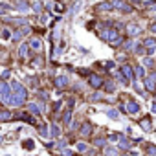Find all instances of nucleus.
<instances>
[{"instance_id":"30","label":"nucleus","mask_w":156,"mask_h":156,"mask_svg":"<svg viewBox=\"0 0 156 156\" xmlns=\"http://www.w3.org/2000/svg\"><path fill=\"white\" fill-rule=\"evenodd\" d=\"M96 145H97V147H105L107 140H105V138H97V140H96Z\"/></svg>"},{"instance_id":"28","label":"nucleus","mask_w":156,"mask_h":156,"mask_svg":"<svg viewBox=\"0 0 156 156\" xmlns=\"http://www.w3.org/2000/svg\"><path fill=\"white\" fill-rule=\"evenodd\" d=\"M152 62H154V61H152L151 57H145V59H143V66H145V68H152Z\"/></svg>"},{"instance_id":"1","label":"nucleus","mask_w":156,"mask_h":156,"mask_svg":"<svg viewBox=\"0 0 156 156\" xmlns=\"http://www.w3.org/2000/svg\"><path fill=\"white\" fill-rule=\"evenodd\" d=\"M11 94L13 96H17V97H20V99H24L26 101V97H28V90H26V86L22 85V83H18V81H13L11 83Z\"/></svg>"},{"instance_id":"5","label":"nucleus","mask_w":156,"mask_h":156,"mask_svg":"<svg viewBox=\"0 0 156 156\" xmlns=\"http://www.w3.org/2000/svg\"><path fill=\"white\" fill-rule=\"evenodd\" d=\"M119 72H121V75H123V77H127V79H132V81L136 79V77H134V68H132L130 64H123Z\"/></svg>"},{"instance_id":"18","label":"nucleus","mask_w":156,"mask_h":156,"mask_svg":"<svg viewBox=\"0 0 156 156\" xmlns=\"http://www.w3.org/2000/svg\"><path fill=\"white\" fill-rule=\"evenodd\" d=\"M50 136H53V138H59V136H61V127H59L57 123L51 125V132H50Z\"/></svg>"},{"instance_id":"12","label":"nucleus","mask_w":156,"mask_h":156,"mask_svg":"<svg viewBox=\"0 0 156 156\" xmlns=\"http://www.w3.org/2000/svg\"><path fill=\"white\" fill-rule=\"evenodd\" d=\"M28 108H29V112H31V114H35V116H40V112H42V107L37 105V103H29Z\"/></svg>"},{"instance_id":"33","label":"nucleus","mask_w":156,"mask_h":156,"mask_svg":"<svg viewBox=\"0 0 156 156\" xmlns=\"http://www.w3.org/2000/svg\"><path fill=\"white\" fill-rule=\"evenodd\" d=\"M149 29H151V33H154V35H156V22H152Z\"/></svg>"},{"instance_id":"19","label":"nucleus","mask_w":156,"mask_h":156,"mask_svg":"<svg viewBox=\"0 0 156 156\" xmlns=\"http://www.w3.org/2000/svg\"><path fill=\"white\" fill-rule=\"evenodd\" d=\"M121 46H123V50H134L138 46V42H136V40H127V42H123Z\"/></svg>"},{"instance_id":"25","label":"nucleus","mask_w":156,"mask_h":156,"mask_svg":"<svg viewBox=\"0 0 156 156\" xmlns=\"http://www.w3.org/2000/svg\"><path fill=\"white\" fill-rule=\"evenodd\" d=\"M77 151H79V152H86V151H88V145H86L85 141H79V143H77Z\"/></svg>"},{"instance_id":"17","label":"nucleus","mask_w":156,"mask_h":156,"mask_svg":"<svg viewBox=\"0 0 156 156\" xmlns=\"http://www.w3.org/2000/svg\"><path fill=\"white\" fill-rule=\"evenodd\" d=\"M13 118V114L9 110H0V121H9Z\"/></svg>"},{"instance_id":"41","label":"nucleus","mask_w":156,"mask_h":156,"mask_svg":"<svg viewBox=\"0 0 156 156\" xmlns=\"http://www.w3.org/2000/svg\"><path fill=\"white\" fill-rule=\"evenodd\" d=\"M0 33H2V28H0Z\"/></svg>"},{"instance_id":"43","label":"nucleus","mask_w":156,"mask_h":156,"mask_svg":"<svg viewBox=\"0 0 156 156\" xmlns=\"http://www.w3.org/2000/svg\"><path fill=\"white\" fill-rule=\"evenodd\" d=\"M0 140H2V138H0Z\"/></svg>"},{"instance_id":"8","label":"nucleus","mask_w":156,"mask_h":156,"mask_svg":"<svg viewBox=\"0 0 156 156\" xmlns=\"http://www.w3.org/2000/svg\"><path fill=\"white\" fill-rule=\"evenodd\" d=\"M68 83H70V79H68L66 75H57V77H55V86H57V88L68 86Z\"/></svg>"},{"instance_id":"4","label":"nucleus","mask_w":156,"mask_h":156,"mask_svg":"<svg viewBox=\"0 0 156 156\" xmlns=\"http://www.w3.org/2000/svg\"><path fill=\"white\" fill-rule=\"evenodd\" d=\"M145 88H147L149 92L156 90V74H151V75L145 77Z\"/></svg>"},{"instance_id":"35","label":"nucleus","mask_w":156,"mask_h":156,"mask_svg":"<svg viewBox=\"0 0 156 156\" xmlns=\"http://www.w3.org/2000/svg\"><path fill=\"white\" fill-rule=\"evenodd\" d=\"M107 90H108V92L114 90V85H112V83H107Z\"/></svg>"},{"instance_id":"34","label":"nucleus","mask_w":156,"mask_h":156,"mask_svg":"<svg viewBox=\"0 0 156 156\" xmlns=\"http://www.w3.org/2000/svg\"><path fill=\"white\" fill-rule=\"evenodd\" d=\"M40 22L46 24V22H48V15H40Z\"/></svg>"},{"instance_id":"31","label":"nucleus","mask_w":156,"mask_h":156,"mask_svg":"<svg viewBox=\"0 0 156 156\" xmlns=\"http://www.w3.org/2000/svg\"><path fill=\"white\" fill-rule=\"evenodd\" d=\"M24 147H26V149H33L35 145H33V141H31V140H26V141H24Z\"/></svg>"},{"instance_id":"27","label":"nucleus","mask_w":156,"mask_h":156,"mask_svg":"<svg viewBox=\"0 0 156 156\" xmlns=\"http://www.w3.org/2000/svg\"><path fill=\"white\" fill-rule=\"evenodd\" d=\"M70 119H72V112L66 110L64 114H62V123H70Z\"/></svg>"},{"instance_id":"24","label":"nucleus","mask_w":156,"mask_h":156,"mask_svg":"<svg viewBox=\"0 0 156 156\" xmlns=\"http://www.w3.org/2000/svg\"><path fill=\"white\" fill-rule=\"evenodd\" d=\"M31 7H33V11H37V13H40V11H42V2H39V0H37V2H33V4H31Z\"/></svg>"},{"instance_id":"9","label":"nucleus","mask_w":156,"mask_h":156,"mask_svg":"<svg viewBox=\"0 0 156 156\" xmlns=\"http://www.w3.org/2000/svg\"><path fill=\"white\" fill-rule=\"evenodd\" d=\"M9 94H11V85H7L6 81H2L0 83V96L6 97V96H9Z\"/></svg>"},{"instance_id":"11","label":"nucleus","mask_w":156,"mask_h":156,"mask_svg":"<svg viewBox=\"0 0 156 156\" xmlns=\"http://www.w3.org/2000/svg\"><path fill=\"white\" fill-rule=\"evenodd\" d=\"M29 46L33 48L35 51H40V48H42V40L37 39V37H33V39H29Z\"/></svg>"},{"instance_id":"32","label":"nucleus","mask_w":156,"mask_h":156,"mask_svg":"<svg viewBox=\"0 0 156 156\" xmlns=\"http://www.w3.org/2000/svg\"><path fill=\"white\" fill-rule=\"evenodd\" d=\"M9 74H11V72H9V70H4V72H2V74H0V77H2V79L6 81V79L9 77Z\"/></svg>"},{"instance_id":"23","label":"nucleus","mask_w":156,"mask_h":156,"mask_svg":"<svg viewBox=\"0 0 156 156\" xmlns=\"http://www.w3.org/2000/svg\"><path fill=\"white\" fill-rule=\"evenodd\" d=\"M13 22H15V26H20V28H22V26H28V20H26L24 17H18L17 20H13Z\"/></svg>"},{"instance_id":"40","label":"nucleus","mask_w":156,"mask_h":156,"mask_svg":"<svg viewBox=\"0 0 156 156\" xmlns=\"http://www.w3.org/2000/svg\"><path fill=\"white\" fill-rule=\"evenodd\" d=\"M97 156H105V154H97Z\"/></svg>"},{"instance_id":"20","label":"nucleus","mask_w":156,"mask_h":156,"mask_svg":"<svg viewBox=\"0 0 156 156\" xmlns=\"http://www.w3.org/2000/svg\"><path fill=\"white\" fill-rule=\"evenodd\" d=\"M105 156H119V151L116 147H107L105 149Z\"/></svg>"},{"instance_id":"16","label":"nucleus","mask_w":156,"mask_h":156,"mask_svg":"<svg viewBox=\"0 0 156 156\" xmlns=\"http://www.w3.org/2000/svg\"><path fill=\"white\" fill-rule=\"evenodd\" d=\"M140 125H141L143 130H151V129H152V121H151V118H143V119L140 121Z\"/></svg>"},{"instance_id":"37","label":"nucleus","mask_w":156,"mask_h":156,"mask_svg":"<svg viewBox=\"0 0 156 156\" xmlns=\"http://www.w3.org/2000/svg\"><path fill=\"white\" fill-rule=\"evenodd\" d=\"M151 9H154V11H156V4H154V2L151 4Z\"/></svg>"},{"instance_id":"3","label":"nucleus","mask_w":156,"mask_h":156,"mask_svg":"<svg viewBox=\"0 0 156 156\" xmlns=\"http://www.w3.org/2000/svg\"><path fill=\"white\" fill-rule=\"evenodd\" d=\"M88 85H90L92 88H101V86H103V77L97 75V74H92V75L88 77Z\"/></svg>"},{"instance_id":"14","label":"nucleus","mask_w":156,"mask_h":156,"mask_svg":"<svg viewBox=\"0 0 156 156\" xmlns=\"http://www.w3.org/2000/svg\"><path fill=\"white\" fill-rule=\"evenodd\" d=\"M134 77L136 79H145V68L143 66H134Z\"/></svg>"},{"instance_id":"6","label":"nucleus","mask_w":156,"mask_h":156,"mask_svg":"<svg viewBox=\"0 0 156 156\" xmlns=\"http://www.w3.org/2000/svg\"><path fill=\"white\" fill-rule=\"evenodd\" d=\"M28 31H31V28H29V26H22V28H18V29L15 31L11 39H13L15 42H17V40H20V39L24 37V35H28Z\"/></svg>"},{"instance_id":"26","label":"nucleus","mask_w":156,"mask_h":156,"mask_svg":"<svg viewBox=\"0 0 156 156\" xmlns=\"http://www.w3.org/2000/svg\"><path fill=\"white\" fill-rule=\"evenodd\" d=\"M107 114H108V118H112V119H118V118H119V114H118V110H114V108L107 110Z\"/></svg>"},{"instance_id":"22","label":"nucleus","mask_w":156,"mask_h":156,"mask_svg":"<svg viewBox=\"0 0 156 156\" xmlns=\"http://www.w3.org/2000/svg\"><path fill=\"white\" fill-rule=\"evenodd\" d=\"M39 134L42 138H50V132H48V127L46 125H42V127H39Z\"/></svg>"},{"instance_id":"10","label":"nucleus","mask_w":156,"mask_h":156,"mask_svg":"<svg viewBox=\"0 0 156 156\" xmlns=\"http://www.w3.org/2000/svg\"><path fill=\"white\" fill-rule=\"evenodd\" d=\"M127 112L129 114H138L140 112V105H138L136 101H129L127 103Z\"/></svg>"},{"instance_id":"7","label":"nucleus","mask_w":156,"mask_h":156,"mask_svg":"<svg viewBox=\"0 0 156 156\" xmlns=\"http://www.w3.org/2000/svg\"><path fill=\"white\" fill-rule=\"evenodd\" d=\"M17 11H20V13H26V11H29V4H28V0H17L15 2V6H13Z\"/></svg>"},{"instance_id":"13","label":"nucleus","mask_w":156,"mask_h":156,"mask_svg":"<svg viewBox=\"0 0 156 156\" xmlns=\"http://www.w3.org/2000/svg\"><path fill=\"white\" fill-rule=\"evenodd\" d=\"M28 51H29V44H20V48H18V57H20V59H26V57H28Z\"/></svg>"},{"instance_id":"2","label":"nucleus","mask_w":156,"mask_h":156,"mask_svg":"<svg viewBox=\"0 0 156 156\" xmlns=\"http://www.w3.org/2000/svg\"><path fill=\"white\" fill-rule=\"evenodd\" d=\"M127 33H129L130 37H138V35L143 33V28H141L140 24H136V22H129V24H127Z\"/></svg>"},{"instance_id":"29","label":"nucleus","mask_w":156,"mask_h":156,"mask_svg":"<svg viewBox=\"0 0 156 156\" xmlns=\"http://www.w3.org/2000/svg\"><path fill=\"white\" fill-rule=\"evenodd\" d=\"M13 35H11V31H9V29H2V39H6V40H9V39H11Z\"/></svg>"},{"instance_id":"36","label":"nucleus","mask_w":156,"mask_h":156,"mask_svg":"<svg viewBox=\"0 0 156 156\" xmlns=\"http://www.w3.org/2000/svg\"><path fill=\"white\" fill-rule=\"evenodd\" d=\"M62 154H64V156H72V151H70V149H64V151H62Z\"/></svg>"},{"instance_id":"42","label":"nucleus","mask_w":156,"mask_h":156,"mask_svg":"<svg viewBox=\"0 0 156 156\" xmlns=\"http://www.w3.org/2000/svg\"><path fill=\"white\" fill-rule=\"evenodd\" d=\"M0 105H2V101H0Z\"/></svg>"},{"instance_id":"15","label":"nucleus","mask_w":156,"mask_h":156,"mask_svg":"<svg viewBox=\"0 0 156 156\" xmlns=\"http://www.w3.org/2000/svg\"><path fill=\"white\" fill-rule=\"evenodd\" d=\"M79 134H81V136H90V134H92V125L90 123H83Z\"/></svg>"},{"instance_id":"21","label":"nucleus","mask_w":156,"mask_h":156,"mask_svg":"<svg viewBox=\"0 0 156 156\" xmlns=\"http://www.w3.org/2000/svg\"><path fill=\"white\" fill-rule=\"evenodd\" d=\"M97 9H99V11H112V4L110 2H103Z\"/></svg>"},{"instance_id":"39","label":"nucleus","mask_w":156,"mask_h":156,"mask_svg":"<svg viewBox=\"0 0 156 156\" xmlns=\"http://www.w3.org/2000/svg\"><path fill=\"white\" fill-rule=\"evenodd\" d=\"M2 11H4V9H2V7H0V15H2Z\"/></svg>"},{"instance_id":"38","label":"nucleus","mask_w":156,"mask_h":156,"mask_svg":"<svg viewBox=\"0 0 156 156\" xmlns=\"http://www.w3.org/2000/svg\"><path fill=\"white\" fill-rule=\"evenodd\" d=\"M152 112L156 114V103H154V105H152Z\"/></svg>"}]
</instances>
